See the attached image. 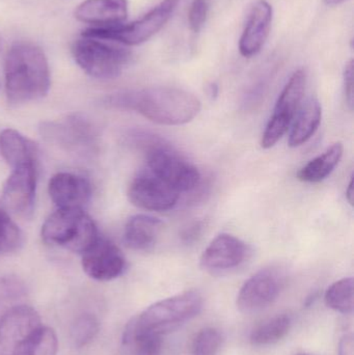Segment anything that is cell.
<instances>
[{
  "mask_svg": "<svg viewBox=\"0 0 354 355\" xmlns=\"http://www.w3.org/2000/svg\"><path fill=\"white\" fill-rule=\"evenodd\" d=\"M4 78L10 103L20 105L46 97L51 76L43 50L30 43L12 45L6 58Z\"/></svg>",
  "mask_w": 354,
  "mask_h": 355,
  "instance_id": "6da1fadb",
  "label": "cell"
},
{
  "mask_svg": "<svg viewBox=\"0 0 354 355\" xmlns=\"http://www.w3.org/2000/svg\"><path fill=\"white\" fill-rule=\"evenodd\" d=\"M114 103L136 110L148 120L166 126L191 122L201 112L199 98L184 89L170 87H150L123 94Z\"/></svg>",
  "mask_w": 354,
  "mask_h": 355,
  "instance_id": "7a4b0ae2",
  "label": "cell"
},
{
  "mask_svg": "<svg viewBox=\"0 0 354 355\" xmlns=\"http://www.w3.org/2000/svg\"><path fill=\"white\" fill-rule=\"evenodd\" d=\"M57 350L53 329L31 306H14L0 319V355H56Z\"/></svg>",
  "mask_w": 354,
  "mask_h": 355,
  "instance_id": "3957f363",
  "label": "cell"
},
{
  "mask_svg": "<svg viewBox=\"0 0 354 355\" xmlns=\"http://www.w3.org/2000/svg\"><path fill=\"white\" fill-rule=\"evenodd\" d=\"M99 237L95 223L83 209H58L42 227L45 243L83 254Z\"/></svg>",
  "mask_w": 354,
  "mask_h": 355,
  "instance_id": "277c9868",
  "label": "cell"
},
{
  "mask_svg": "<svg viewBox=\"0 0 354 355\" xmlns=\"http://www.w3.org/2000/svg\"><path fill=\"white\" fill-rule=\"evenodd\" d=\"M203 297L197 291H186L160 300L135 317L127 325L132 331H148L163 335L191 320L201 312Z\"/></svg>",
  "mask_w": 354,
  "mask_h": 355,
  "instance_id": "5b68a950",
  "label": "cell"
},
{
  "mask_svg": "<svg viewBox=\"0 0 354 355\" xmlns=\"http://www.w3.org/2000/svg\"><path fill=\"white\" fill-rule=\"evenodd\" d=\"M116 42L81 35L72 46L76 64L89 76L97 79H114L120 76L130 60L126 48Z\"/></svg>",
  "mask_w": 354,
  "mask_h": 355,
  "instance_id": "8992f818",
  "label": "cell"
},
{
  "mask_svg": "<svg viewBox=\"0 0 354 355\" xmlns=\"http://www.w3.org/2000/svg\"><path fill=\"white\" fill-rule=\"evenodd\" d=\"M180 0H163L150 10L143 18L130 24L114 26L91 27L81 35L116 42L125 46H136L145 43L155 35L170 20Z\"/></svg>",
  "mask_w": 354,
  "mask_h": 355,
  "instance_id": "52a82bcc",
  "label": "cell"
},
{
  "mask_svg": "<svg viewBox=\"0 0 354 355\" xmlns=\"http://www.w3.org/2000/svg\"><path fill=\"white\" fill-rule=\"evenodd\" d=\"M148 168L178 192L191 191L200 185L199 170L178 152L161 143L152 144L148 150Z\"/></svg>",
  "mask_w": 354,
  "mask_h": 355,
  "instance_id": "ba28073f",
  "label": "cell"
},
{
  "mask_svg": "<svg viewBox=\"0 0 354 355\" xmlns=\"http://www.w3.org/2000/svg\"><path fill=\"white\" fill-rule=\"evenodd\" d=\"M307 85V74L303 69L295 71L278 96L274 114L262 135L261 147L270 149L286 135L301 105Z\"/></svg>",
  "mask_w": 354,
  "mask_h": 355,
  "instance_id": "9c48e42d",
  "label": "cell"
},
{
  "mask_svg": "<svg viewBox=\"0 0 354 355\" xmlns=\"http://www.w3.org/2000/svg\"><path fill=\"white\" fill-rule=\"evenodd\" d=\"M128 198L137 208L160 212L174 208L180 198V192L151 171L145 170L133 178L128 188Z\"/></svg>",
  "mask_w": 354,
  "mask_h": 355,
  "instance_id": "30bf717a",
  "label": "cell"
},
{
  "mask_svg": "<svg viewBox=\"0 0 354 355\" xmlns=\"http://www.w3.org/2000/svg\"><path fill=\"white\" fill-rule=\"evenodd\" d=\"M284 285L282 271L274 267L261 269L249 277L237 296V306L245 314H254L267 308Z\"/></svg>",
  "mask_w": 354,
  "mask_h": 355,
  "instance_id": "8fae6325",
  "label": "cell"
},
{
  "mask_svg": "<svg viewBox=\"0 0 354 355\" xmlns=\"http://www.w3.org/2000/svg\"><path fill=\"white\" fill-rule=\"evenodd\" d=\"M35 191L37 164L14 168L2 189L1 200L6 212L30 218L35 209Z\"/></svg>",
  "mask_w": 354,
  "mask_h": 355,
  "instance_id": "7c38bea8",
  "label": "cell"
},
{
  "mask_svg": "<svg viewBox=\"0 0 354 355\" xmlns=\"http://www.w3.org/2000/svg\"><path fill=\"white\" fill-rule=\"evenodd\" d=\"M81 254L83 270L96 281H112L121 277L126 269V259L120 248L114 242L100 236Z\"/></svg>",
  "mask_w": 354,
  "mask_h": 355,
  "instance_id": "4fadbf2b",
  "label": "cell"
},
{
  "mask_svg": "<svg viewBox=\"0 0 354 355\" xmlns=\"http://www.w3.org/2000/svg\"><path fill=\"white\" fill-rule=\"evenodd\" d=\"M247 248L245 242L230 234H220L204 250L201 266L212 272L230 270L245 262Z\"/></svg>",
  "mask_w": 354,
  "mask_h": 355,
  "instance_id": "5bb4252c",
  "label": "cell"
},
{
  "mask_svg": "<svg viewBox=\"0 0 354 355\" xmlns=\"http://www.w3.org/2000/svg\"><path fill=\"white\" fill-rule=\"evenodd\" d=\"M50 198L58 209H83L91 198V183L72 173H58L48 185Z\"/></svg>",
  "mask_w": 354,
  "mask_h": 355,
  "instance_id": "9a60e30c",
  "label": "cell"
},
{
  "mask_svg": "<svg viewBox=\"0 0 354 355\" xmlns=\"http://www.w3.org/2000/svg\"><path fill=\"white\" fill-rule=\"evenodd\" d=\"M272 23V6L266 0H258L251 8L239 41L241 55L251 58L261 51L269 35Z\"/></svg>",
  "mask_w": 354,
  "mask_h": 355,
  "instance_id": "2e32d148",
  "label": "cell"
},
{
  "mask_svg": "<svg viewBox=\"0 0 354 355\" xmlns=\"http://www.w3.org/2000/svg\"><path fill=\"white\" fill-rule=\"evenodd\" d=\"M128 17L127 0H87L75 10V18L94 27L123 24Z\"/></svg>",
  "mask_w": 354,
  "mask_h": 355,
  "instance_id": "e0dca14e",
  "label": "cell"
},
{
  "mask_svg": "<svg viewBox=\"0 0 354 355\" xmlns=\"http://www.w3.org/2000/svg\"><path fill=\"white\" fill-rule=\"evenodd\" d=\"M161 229L160 219L145 214L134 215L125 225V244L136 252H148L155 245Z\"/></svg>",
  "mask_w": 354,
  "mask_h": 355,
  "instance_id": "ac0fdd59",
  "label": "cell"
},
{
  "mask_svg": "<svg viewBox=\"0 0 354 355\" xmlns=\"http://www.w3.org/2000/svg\"><path fill=\"white\" fill-rule=\"evenodd\" d=\"M321 119L322 108L319 101L315 98H309L299 106L295 114L289 135V146L291 148L301 147L310 141L319 128Z\"/></svg>",
  "mask_w": 354,
  "mask_h": 355,
  "instance_id": "d6986e66",
  "label": "cell"
},
{
  "mask_svg": "<svg viewBox=\"0 0 354 355\" xmlns=\"http://www.w3.org/2000/svg\"><path fill=\"white\" fill-rule=\"evenodd\" d=\"M0 152L6 164L14 170L37 164L33 144L14 129H6L0 135Z\"/></svg>",
  "mask_w": 354,
  "mask_h": 355,
  "instance_id": "ffe728a7",
  "label": "cell"
},
{
  "mask_svg": "<svg viewBox=\"0 0 354 355\" xmlns=\"http://www.w3.org/2000/svg\"><path fill=\"white\" fill-rule=\"evenodd\" d=\"M343 152L344 148L342 144H335L321 155L317 156L309 164H306L299 171L297 178L305 183H319L324 181L334 172L342 158Z\"/></svg>",
  "mask_w": 354,
  "mask_h": 355,
  "instance_id": "44dd1931",
  "label": "cell"
},
{
  "mask_svg": "<svg viewBox=\"0 0 354 355\" xmlns=\"http://www.w3.org/2000/svg\"><path fill=\"white\" fill-rule=\"evenodd\" d=\"M291 325L292 320L289 315H278L254 329L249 341L257 347L274 345L288 335Z\"/></svg>",
  "mask_w": 354,
  "mask_h": 355,
  "instance_id": "7402d4cb",
  "label": "cell"
},
{
  "mask_svg": "<svg viewBox=\"0 0 354 355\" xmlns=\"http://www.w3.org/2000/svg\"><path fill=\"white\" fill-rule=\"evenodd\" d=\"M123 342L133 355H161L162 335L148 331H132L125 329Z\"/></svg>",
  "mask_w": 354,
  "mask_h": 355,
  "instance_id": "603a6c76",
  "label": "cell"
},
{
  "mask_svg": "<svg viewBox=\"0 0 354 355\" xmlns=\"http://www.w3.org/2000/svg\"><path fill=\"white\" fill-rule=\"evenodd\" d=\"M326 306L341 314L353 312V279L345 277L333 284L326 293Z\"/></svg>",
  "mask_w": 354,
  "mask_h": 355,
  "instance_id": "cb8c5ba5",
  "label": "cell"
},
{
  "mask_svg": "<svg viewBox=\"0 0 354 355\" xmlns=\"http://www.w3.org/2000/svg\"><path fill=\"white\" fill-rule=\"evenodd\" d=\"M23 242V234L10 214L0 209V256L16 252Z\"/></svg>",
  "mask_w": 354,
  "mask_h": 355,
  "instance_id": "d4e9b609",
  "label": "cell"
},
{
  "mask_svg": "<svg viewBox=\"0 0 354 355\" xmlns=\"http://www.w3.org/2000/svg\"><path fill=\"white\" fill-rule=\"evenodd\" d=\"M99 331V321L95 315H80L71 327V339L75 347L81 348L91 343Z\"/></svg>",
  "mask_w": 354,
  "mask_h": 355,
  "instance_id": "484cf974",
  "label": "cell"
},
{
  "mask_svg": "<svg viewBox=\"0 0 354 355\" xmlns=\"http://www.w3.org/2000/svg\"><path fill=\"white\" fill-rule=\"evenodd\" d=\"M222 344L220 331L213 327H206L197 334L193 341V355H218Z\"/></svg>",
  "mask_w": 354,
  "mask_h": 355,
  "instance_id": "4316f807",
  "label": "cell"
},
{
  "mask_svg": "<svg viewBox=\"0 0 354 355\" xmlns=\"http://www.w3.org/2000/svg\"><path fill=\"white\" fill-rule=\"evenodd\" d=\"M208 15V3L206 0H193L188 12L189 27L193 33H199L205 24Z\"/></svg>",
  "mask_w": 354,
  "mask_h": 355,
  "instance_id": "83f0119b",
  "label": "cell"
},
{
  "mask_svg": "<svg viewBox=\"0 0 354 355\" xmlns=\"http://www.w3.org/2000/svg\"><path fill=\"white\" fill-rule=\"evenodd\" d=\"M344 92L347 104L353 110L354 101L353 91V60H349L344 71Z\"/></svg>",
  "mask_w": 354,
  "mask_h": 355,
  "instance_id": "f1b7e54d",
  "label": "cell"
},
{
  "mask_svg": "<svg viewBox=\"0 0 354 355\" xmlns=\"http://www.w3.org/2000/svg\"><path fill=\"white\" fill-rule=\"evenodd\" d=\"M339 355H353V338L346 335L342 338L339 344Z\"/></svg>",
  "mask_w": 354,
  "mask_h": 355,
  "instance_id": "f546056e",
  "label": "cell"
},
{
  "mask_svg": "<svg viewBox=\"0 0 354 355\" xmlns=\"http://www.w3.org/2000/svg\"><path fill=\"white\" fill-rule=\"evenodd\" d=\"M353 179L351 178V181H349L348 188L346 190V198L347 200H348L349 204L353 205Z\"/></svg>",
  "mask_w": 354,
  "mask_h": 355,
  "instance_id": "4dcf8cb0",
  "label": "cell"
},
{
  "mask_svg": "<svg viewBox=\"0 0 354 355\" xmlns=\"http://www.w3.org/2000/svg\"><path fill=\"white\" fill-rule=\"evenodd\" d=\"M345 1H348V0H324V3L328 6H338Z\"/></svg>",
  "mask_w": 354,
  "mask_h": 355,
  "instance_id": "1f68e13d",
  "label": "cell"
},
{
  "mask_svg": "<svg viewBox=\"0 0 354 355\" xmlns=\"http://www.w3.org/2000/svg\"><path fill=\"white\" fill-rule=\"evenodd\" d=\"M2 47H3V43H2V37L1 35H0V53H1Z\"/></svg>",
  "mask_w": 354,
  "mask_h": 355,
  "instance_id": "d6a6232c",
  "label": "cell"
},
{
  "mask_svg": "<svg viewBox=\"0 0 354 355\" xmlns=\"http://www.w3.org/2000/svg\"><path fill=\"white\" fill-rule=\"evenodd\" d=\"M297 355H307V354H297Z\"/></svg>",
  "mask_w": 354,
  "mask_h": 355,
  "instance_id": "836d02e7",
  "label": "cell"
}]
</instances>
